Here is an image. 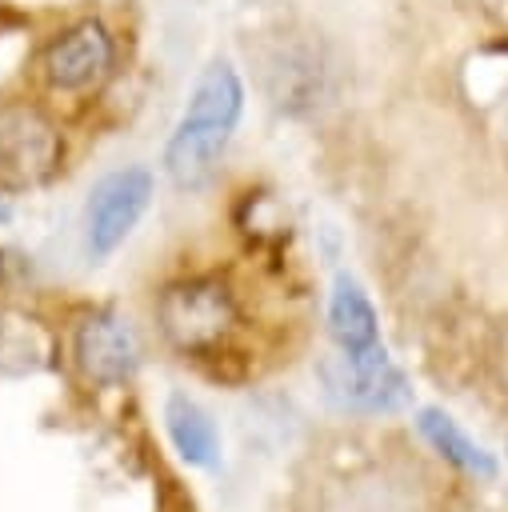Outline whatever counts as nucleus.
I'll return each mask as SVG.
<instances>
[{
	"instance_id": "8",
	"label": "nucleus",
	"mask_w": 508,
	"mask_h": 512,
	"mask_svg": "<svg viewBox=\"0 0 508 512\" xmlns=\"http://www.w3.org/2000/svg\"><path fill=\"white\" fill-rule=\"evenodd\" d=\"M76 364L88 380L104 384V388H116L124 384L136 364H140V344H136V332L128 328V320L112 308H100V312H88L76 328Z\"/></svg>"
},
{
	"instance_id": "14",
	"label": "nucleus",
	"mask_w": 508,
	"mask_h": 512,
	"mask_svg": "<svg viewBox=\"0 0 508 512\" xmlns=\"http://www.w3.org/2000/svg\"><path fill=\"white\" fill-rule=\"evenodd\" d=\"M8 220H12V208H8L4 200H0V224H8Z\"/></svg>"
},
{
	"instance_id": "12",
	"label": "nucleus",
	"mask_w": 508,
	"mask_h": 512,
	"mask_svg": "<svg viewBox=\"0 0 508 512\" xmlns=\"http://www.w3.org/2000/svg\"><path fill=\"white\" fill-rule=\"evenodd\" d=\"M420 432H424V440L448 460V464H456L460 472H472V476H496V460L448 416V412H440V408H424L420 412Z\"/></svg>"
},
{
	"instance_id": "1",
	"label": "nucleus",
	"mask_w": 508,
	"mask_h": 512,
	"mask_svg": "<svg viewBox=\"0 0 508 512\" xmlns=\"http://www.w3.org/2000/svg\"><path fill=\"white\" fill-rule=\"evenodd\" d=\"M244 112V84L232 64L212 60L188 96L180 124L164 148V172L180 192H196L216 176V164L240 124Z\"/></svg>"
},
{
	"instance_id": "13",
	"label": "nucleus",
	"mask_w": 508,
	"mask_h": 512,
	"mask_svg": "<svg viewBox=\"0 0 508 512\" xmlns=\"http://www.w3.org/2000/svg\"><path fill=\"white\" fill-rule=\"evenodd\" d=\"M12 24H16V12H12V8L0 0V32H4V28H12Z\"/></svg>"
},
{
	"instance_id": "5",
	"label": "nucleus",
	"mask_w": 508,
	"mask_h": 512,
	"mask_svg": "<svg viewBox=\"0 0 508 512\" xmlns=\"http://www.w3.org/2000/svg\"><path fill=\"white\" fill-rule=\"evenodd\" d=\"M320 384L332 408L340 412H364V416H380V412H396L408 404L412 388L404 380V372L388 360V352H364V356H324L320 360Z\"/></svg>"
},
{
	"instance_id": "2",
	"label": "nucleus",
	"mask_w": 508,
	"mask_h": 512,
	"mask_svg": "<svg viewBox=\"0 0 508 512\" xmlns=\"http://www.w3.org/2000/svg\"><path fill=\"white\" fill-rule=\"evenodd\" d=\"M252 60L260 72L264 96L272 100V108H280L288 116H308L332 96V60L320 40L280 32V36L256 44Z\"/></svg>"
},
{
	"instance_id": "10",
	"label": "nucleus",
	"mask_w": 508,
	"mask_h": 512,
	"mask_svg": "<svg viewBox=\"0 0 508 512\" xmlns=\"http://www.w3.org/2000/svg\"><path fill=\"white\" fill-rule=\"evenodd\" d=\"M164 428H168V440L172 448L180 452V460L196 464V468H212L220 460V436H216V424L212 416L184 392H172L164 400Z\"/></svg>"
},
{
	"instance_id": "3",
	"label": "nucleus",
	"mask_w": 508,
	"mask_h": 512,
	"mask_svg": "<svg viewBox=\"0 0 508 512\" xmlns=\"http://www.w3.org/2000/svg\"><path fill=\"white\" fill-rule=\"evenodd\" d=\"M156 320L180 352L204 356V352L220 348L224 336L232 332L236 300H232L228 284H220L212 276H192V280H176L160 292Z\"/></svg>"
},
{
	"instance_id": "4",
	"label": "nucleus",
	"mask_w": 508,
	"mask_h": 512,
	"mask_svg": "<svg viewBox=\"0 0 508 512\" xmlns=\"http://www.w3.org/2000/svg\"><path fill=\"white\" fill-rule=\"evenodd\" d=\"M60 156H64V140L36 104L24 100L0 104V188L24 192L52 180Z\"/></svg>"
},
{
	"instance_id": "7",
	"label": "nucleus",
	"mask_w": 508,
	"mask_h": 512,
	"mask_svg": "<svg viewBox=\"0 0 508 512\" xmlns=\"http://www.w3.org/2000/svg\"><path fill=\"white\" fill-rule=\"evenodd\" d=\"M116 64L112 32L100 20H80L44 48V80L56 92H88Z\"/></svg>"
},
{
	"instance_id": "11",
	"label": "nucleus",
	"mask_w": 508,
	"mask_h": 512,
	"mask_svg": "<svg viewBox=\"0 0 508 512\" xmlns=\"http://www.w3.org/2000/svg\"><path fill=\"white\" fill-rule=\"evenodd\" d=\"M52 364V340L40 320L0 308V376H28Z\"/></svg>"
},
{
	"instance_id": "6",
	"label": "nucleus",
	"mask_w": 508,
	"mask_h": 512,
	"mask_svg": "<svg viewBox=\"0 0 508 512\" xmlns=\"http://www.w3.org/2000/svg\"><path fill=\"white\" fill-rule=\"evenodd\" d=\"M148 204H152V172L148 168L132 164V168H116V172L100 176L84 204L88 256H96V260L112 256L132 236V228L140 224Z\"/></svg>"
},
{
	"instance_id": "9",
	"label": "nucleus",
	"mask_w": 508,
	"mask_h": 512,
	"mask_svg": "<svg viewBox=\"0 0 508 512\" xmlns=\"http://www.w3.org/2000/svg\"><path fill=\"white\" fill-rule=\"evenodd\" d=\"M328 332L340 344V352L348 356H364V352H380V324H376V308L368 300V292L340 272L328 296Z\"/></svg>"
}]
</instances>
